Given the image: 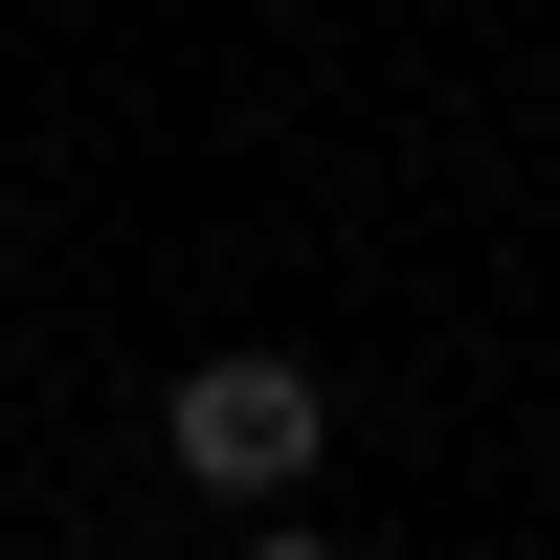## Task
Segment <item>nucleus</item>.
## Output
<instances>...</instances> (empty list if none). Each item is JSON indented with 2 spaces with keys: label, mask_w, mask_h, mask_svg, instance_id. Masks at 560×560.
I'll return each instance as SVG.
<instances>
[{
  "label": "nucleus",
  "mask_w": 560,
  "mask_h": 560,
  "mask_svg": "<svg viewBox=\"0 0 560 560\" xmlns=\"http://www.w3.org/2000/svg\"><path fill=\"white\" fill-rule=\"evenodd\" d=\"M314 448H337V382H314V359H202V382H179L158 404V471L179 493H224V516H292V493H314Z\"/></svg>",
  "instance_id": "obj_1"
},
{
  "label": "nucleus",
  "mask_w": 560,
  "mask_h": 560,
  "mask_svg": "<svg viewBox=\"0 0 560 560\" xmlns=\"http://www.w3.org/2000/svg\"><path fill=\"white\" fill-rule=\"evenodd\" d=\"M247 560H337V538H314V516H247Z\"/></svg>",
  "instance_id": "obj_2"
}]
</instances>
